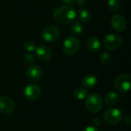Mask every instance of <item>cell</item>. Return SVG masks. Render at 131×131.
Wrapping results in <instances>:
<instances>
[{"instance_id": "19", "label": "cell", "mask_w": 131, "mask_h": 131, "mask_svg": "<svg viewBox=\"0 0 131 131\" xmlns=\"http://www.w3.org/2000/svg\"><path fill=\"white\" fill-rule=\"evenodd\" d=\"M121 1L120 0H107V6L109 9L112 12H117L121 8Z\"/></svg>"}, {"instance_id": "21", "label": "cell", "mask_w": 131, "mask_h": 131, "mask_svg": "<svg viewBox=\"0 0 131 131\" xmlns=\"http://www.w3.org/2000/svg\"><path fill=\"white\" fill-rule=\"evenodd\" d=\"M23 48H24V49H25L26 51L31 53L32 51H34L35 50L36 46H35V44L32 41L28 40V41H26L24 42V44H23Z\"/></svg>"}, {"instance_id": "7", "label": "cell", "mask_w": 131, "mask_h": 131, "mask_svg": "<svg viewBox=\"0 0 131 131\" xmlns=\"http://www.w3.org/2000/svg\"><path fill=\"white\" fill-rule=\"evenodd\" d=\"M61 32L58 27L54 25H48L45 27L41 33L42 38L44 41L48 43H53L56 41L60 37Z\"/></svg>"}, {"instance_id": "11", "label": "cell", "mask_w": 131, "mask_h": 131, "mask_svg": "<svg viewBox=\"0 0 131 131\" xmlns=\"http://www.w3.org/2000/svg\"><path fill=\"white\" fill-rule=\"evenodd\" d=\"M26 78L31 82H37L38 81L41 76L42 71L39 66L35 64L30 65L26 70Z\"/></svg>"}, {"instance_id": "14", "label": "cell", "mask_w": 131, "mask_h": 131, "mask_svg": "<svg viewBox=\"0 0 131 131\" xmlns=\"http://www.w3.org/2000/svg\"><path fill=\"white\" fill-rule=\"evenodd\" d=\"M87 47L91 51L97 52L101 48V41L97 37H91L87 41Z\"/></svg>"}, {"instance_id": "1", "label": "cell", "mask_w": 131, "mask_h": 131, "mask_svg": "<svg viewBox=\"0 0 131 131\" xmlns=\"http://www.w3.org/2000/svg\"><path fill=\"white\" fill-rule=\"evenodd\" d=\"M76 16L75 9L71 5H62L54 12V19L59 24L67 25L71 23Z\"/></svg>"}, {"instance_id": "2", "label": "cell", "mask_w": 131, "mask_h": 131, "mask_svg": "<svg viewBox=\"0 0 131 131\" xmlns=\"http://www.w3.org/2000/svg\"><path fill=\"white\" fill-rule=\"evenodd\" d=\"M104 104V101L102 97L97 93H92L86 97L85 107L87 110L91 113L99 112Z\"/></svg>"}, {"instance_id": "9", "label": "cell", "mask_w": 131, "mask_h": 131, "mask_svg": "<svg viewBox=\"0 0 131 131\" xmlns=\"http://www.w3.org/2000/svg\"><path fill=\"white\" fill-rule=\"evenodd\" d=\"M111 25L117 32H123L127 28V20L121 14H115L111 17Z\"/></svg>"}, {"instance_id": "25", "label": "cell", "mask_w": 131, "mask_h": 131, "mask_svg": "<svg viewBox=\"0 0 131 131\" xmlns=\"http://www.w3.org/2000/svg\"><path fill=\"white\" fill-rule=\"evenodd\" d=\"M83 131H99L98 129L95 127H88Z\"/></svg>"}, {"instance_id": "3", "label": "cell", "mask_w": 131, "mask_h": 131, "mask_svg": "<svg viewBox=\"0 0 131 131\" xmlns=\"http://www.w3.org/2000/svg\"><path fill=\"white\" fill-rule=\"evenodd\" d=\"M114 86L116 89L122 94L128 92L131 87L130 74H121L117 76L114 81Z\"/></svg>"}, {"instance_id": "5", "label": "cell", "mask_w": 131, "mask_h": 131, "mask_svg": "<svg viewBox=\"0 0 131 131\" xmlns=\"http://www.w3.org/2000/svg\"><path fill=\"white\" fill-rule=\"evenodd\" d=\"M123 43V38L117 34H108L104 39V45L107 50L115 51L121 48Z\"/></svg>"}, {"instance_id": "24", "label": "cell", "mask_w": 131, "mask_h": 131, "mask_svg": "<svg viewBox=\"0 0 131 131\" xmlns=\"http://www.w3.org/2000/svg\"><path fill=\"white\" fill-rule=\"evenodd\" d=\"M93 124H94V127H99V126H101V124H102V121H101V119L100 117H96V118L94 120Z\"/></svg>"}, {"instance_id": "8", "label": "cell", "mask_w": 131, "mask_h": 131, "mask_svg": "<svg viewBox=\"0 0 131 131\" xmlns=\"http://www.w3.org/2000/svg\"><path fill=\"white\" fill-rule=\"evenodd\" d=\"M41 95V89L39 85L31 84L27 85L24 90L25 97L31 101L38 100Z\"/></svg>"}, {"instance_id": "12", "label": "cell", "mask_w": 131, "mask_h": 131, "mask_svg": "<svg viewBox=\"0 0 131 131\" xmlns=\"http://www.w3.org/2000/svg\"><path fill=\"white\" fill-rule=\"evenodd\" d=\"M35 51L37 58L41 61H47L51 58L52 51L51 48L46 45H39L35 48Z\"/></svg>"}, {"instance_id": "23", "label": "cell", "mask_w": 131, "mask_h": 131, "mask_svg": "<svg viewBox=\"0 0 131 131\" xmlns=\"http://www.w3.org/2000/svg\"><path fill=\"white\" fill-rule=\"evenodd\" d=\"M77 5L80 7L81 8H84V7L87 4V0H76Z\"/></svg>"}, {"instance_id": "17", "label": "cell", "mask_w": 131, "mask_h": 131, "mask_svg": "<svg viewBox=\"0 0 131 131\" xmlns=\"http://www.w3.org/2000/svg\"><path fill=\"white\" fill-rule=\"evenodd\" d=\"M78 18L80 21V22L87 23L91 21V14L90 12L84 8H80L77 13Z\"/></svg>"}, {"instance_id": "15", "label": "cell", "mask_w": 131, "mask_h": 131, "mask_svg": "<svg viewBox=\"0 0 131 131\" xmlns=\"http://www.w3.org/2000/svg\"><path fill=\"white\" fill-rule=\"evenodd\" d=\"M69 31H70L71 34L74 36L80 35L84 31V26L81 24V22H80L78 21H74L71 24Z\"/></svg>"}, {"instance_id": "4", "label": "cell", "mask_w": 131, "mask_h": 131, "mask_svg": "<svg viewBox=\"0 0 131 131\" xmlns=\"http://www.w3.org/2000/svg\"><path fill=\"white\" fill-rule=\"evenodd\" d=\"M80 41L74 36L68 37L63 43V51L68 55H74L80 50Z\"/></svg>"}, {"instance_id": "6", "label": "cell", "mask_w": 131, "mask_h": 131, "mask_svg": "<svg viewBox=\"0 0 131 131\" xmlns=\"http://www.w3.org/2000/svg\"><path fill=\"white\" fill-rule=\"evenodd\" d=\"M104 119L109 125H116L123 119V114L117 108H109L104 112Z\"/></svg>"}, {"instance_id": "10", "label": "cell", "mask_w": 131, "mask_h": 131, "mask_svg": "<svg viewBox=\"0 0 131 131\" xmlns=\"http://www.w3.org/2000/svg\"><path fill=\"white\" fill-rule=\"evenodd\" d=\"M15 108V104L13 100L7 96L0 97V113L4 114H12Z\"/></svg>"}, {"instance_id": "13", "label": "cell", "mask_w": 131, "mask_h": 131, "mask_svg": "<svg viewBox=\"0 0 131 131\" xmlns=\"http://www.w3.org/2000/svg\"><path fill=\"white\" fill-rule=\"evenodd\" d=\"M82 84L84 88L88 89H93L97 84V78L95 75L88 74L82 79Z\"/></svg>"}, {"instance_id": "18", "label": "cell", "mask_w": 131, "mask_h": 131, "mask_svg": "<svg viewBox=\"0 0 131 131\" xmlns=\"http://www.w3.org/2000/svg\"><path fill=\"white\" fill-rule=\"evenodd\" d=\"M74 97L79 100V101H81V100H84L87 97H88V91L85 88H81V87H78L74 91Z\"/></svg>"}, {"instance_id": "26", "label": "cell", "mask_w": 131, "mask_h": 131, "mask_svg": "<svg viewBox=\"0 0 131 131\" xmlns=\"http://www.w3.org/2000/svg\"><path fill=\"white\" fill-rule=\"evenodd\" d=\"M62 2H64V4H66L67 5H72L73 2H74V0H61Z\"/></svg>"}, {"instance_id": "20", "label": "cell", "mask_w": 131, "mask_h": 131, "mask_svg": "<svg viewBox=\"0 0 131 131\" xmlns=\"http://www.w3.org/2000/svg\"><path fill=\"white\" fill-rule=\"evenodd\" d=\"M111 60H112V56L109 52H107V51L103 52L100 56V61L104 65L110 64Z\"/></svg>"}, {"instance_id": "16", "label": "cell", "mask_w": 131, "mask_h": 131, "mask_svg": "<svg viewBox=\"0 0 131 131\" xmlns=\"http://www.w3.org/2000/svg\"><path fill=\"white\" fill-rule=\"evenodd\" d=\"M119 101V96L116 92L111 91L107 93L104 97V102L108 106H114Z\"/></svg>"}, {"instance_id": "22", "label": "cell", "mask_w": 131, "mask_h": 131, "mask_svg": "<svg viewBox=\"0 0 131 131\" xmlns=\"http://www.w3.org/2000/svg\"><path fill=\"white\" fill-rule=\"evenodd\" d=\"M23 61L27 64H31L35 61V56L31 53L27 52L23 56Z\"/></svg>"}]
</instances>
